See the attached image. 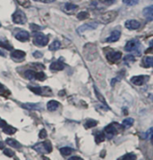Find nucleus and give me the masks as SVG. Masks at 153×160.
I'll return each instance as SVG.
<instances>
[{
	"instance_id": "nucleus-1",
	"label": "nucleus",
	"mask_w": 153,
	"mask_h": 160,
	"mask_svg": "<svg viewBox=\"0 0 153 160\" xmlns=\"http://www.w3.org/2000/svg\"><path fill=\"white\" fill-rule=\"evenodd\" d=\"M104 130H105V132L109 136H110L109 138H112V136L118 133L119 132H122L124 130V127L122 124H119L117 122H112V123L109 124Z\"/></svg>"
},
{
	"instance_id": "nucleus-2",
	"label": "nucleus",
	"mask_w": 153,
	"mask_h": 160,
	"mask_svg": "<svg viewBox=\"0 0 153 160\" xmlns=\"http://www.w3.org/2000/svg\"><path fill=\"white\" fill-rule=\"evenodd\" d=\"M33 43L38 47H45L48 43V37H47L45 34L41 33V32H37L34 35Z\"/></svg>"
},
{
	"instance_id": "nucleus-3",
	"label": "nucleus",
	"mask_w": 153,
	"mask_h": 160,
	"mask_svg": "<svg viewBox=\"0 0 153 160\" xmlns=\"http://www.w3.org/2000/svg\"><path fill=\"white\" fill-rule=\"evenodd\" d=\"M13 22L16 24H24L27 22V17L26 14L21 10H17L16 12L13 13Z\"/></svg>"
},
{
	"instance_id": "nucleus-4",
	"label": "nucleus",
	"mask_w": 153,
	"mask_h": 160,
	"mask_svg": "<svg viewBox=\"0 0 153 160\" xmlns=\"http://www.w3.org/2000/svg\"><path fill=\"white\" fill-rule=\"evenodd\" d=\"M117 14L118 13L116 11H109V12L102 14L99 18V21L103 23H109V22L115 21V18L117 17Z\"/></svg>"
},
{
	"instance_id": "nucleus-5",
	"label": "nucleus",
	"mask_w": 153,
	"mask_h": 160,
	"mask_svg": "<svg viewBox=\"0 0 153 160\" xmlns=\"http://www.w3.org/2000/svg\"><path fill=\"white\" fill-rule=\"evenodd\" d=\"M97 27H98V23H96L94 22H89V23H85V24H83V25L80 26V27L77 29V32L81 34V33L86 32V31H92V30H95Z\"/></svg>"
},
{
	"instance_id": "nucleus-6",
	"label": "nucleus",
	"mask_w": 153,
	"mask_h": 160,
	"mask_svg": "<svg viewBox=\"0 0 153 160\" xmlns=\"http://www.w3.org/2000/svg\"><path fill=\"white\" fill-rule=\"evenodd\" d=\"M122 58V53L121 52H117V51H113V52H109V54L107 55V58L109 60V62L111 63H115V62H117L119 61Z\"/></svg>"
},
{
	"instance_id": "nucleus-7",
	"label": "nucleus",
	"mask_w": 153,
	"mask_h": 160,
	"mask_svg": "<svg viewBox=\"0 0 153 160\" xmlns=\"http://www.w3.org/2000/svg\"><path fill=\"white\" fill-rule=\"evenodd\" d=\"M125 28H127L128 30H137L139 29L140 26V23L139 21L137 20H128L125 23Z\"/></svg>"
},
{
	"instance_id": "nucleus-8",
	"label": "nucleus",
	"mask_w": 153,
	"mask_h": 160,
	"mask_svg": "<svg viewBox=\"0 0 153 160\" xmlns=\"http://www.w3.org/2000/svg\"><path fill=\"white\" fill-rule=\"evenodd\" d=\"M26 54L24 51H22V50H14L12 52L11 54V57L13 58L14 61H17V62H21L23 61L24 58H25Z\"/></svg>"
},
{
	"instance_id": "nucleus-9",
	"label": "nucleus",
	"mask_w": 153,
	"mask_h": 160,
	"mask_svg": "<svg viewBox=\"0 0 153 160\" xmlns=\"http://www.w3.org/2000/svg\"><path fill=\"white\" fill-rule=\"evenodd\" d=\"M139 41L136 40V39H133V40H130L126 43V45L125 47V49L126 51H134V50H137V48L139 47Z\"/></svg>"
},
{
	"instance_id": "nucleus-10",
	"label": "nucleus",
	"mask_w": 153,
	"mask_h": 160,
	"mask_svg": "<svg viewBox=\"0 0 153 160\" xmlns=\"http://www.w3.org/2000/svg\"><path fill=\"white\" fill-rule=\"evenodd\" d=\"M15 38L18 39L22 42H24V41H27L29 40L30 38V33L26 31H20L16 35H15Z\"/></svg>"
},
{
	"instance_id": "nucleus-11",
	"label": "nucleus",
	"mask_w": 153,
	"mask_h": 160,
	"mask_svg": "<svg viewBox=\"0 0 153 160\" xmlns=\"http://www.w3.org/2000/svg\"><path fill=\"white\" fill-rule=\"evenodd\" d=\"M148 76H143V75H139V76H134L131 78V82L137 86H140L146 82L145 79H148Z\"/></svg>"
},
{
	"instance_id": "nucleus-12",
	"label": "nucleus",
	"mask_w": 153,
	"mask_h": 160,
	"mask_svg": "<svg viewBox=\"0 0 153 160\" xmlns=\"http://www.w3.org/2000/svg\"><path fill=\"white\" fill-rule=\"evenodd\" d=\"M144 17L148 20L149 22H151L153 20V7H148L144 8V10L142 11Z\"/></svg>"
},
{
	"instance_id": "nucleus-13",
	"label": "nucleus",
	"mask_w": 153,
	"mask_h": 160,
	"mask_svg": "<svg viewBox=\"0 0 153 160\" xmlns=\"http://www.w3.org/2000/svg\"><path fill=\"white\" fill-rule=\"evenodd\" d=\"M23 108L28 110H41L42 105L41 104H34V103H26L23 105Z\"/></svg>"
},
{
	"instance_id": "nucleus-14",
	"label": "nucleus",
	"mask_w": 153,
	"mask_h": 160,
	"mask_svg": "<svg viewBox=\"0 0 153 160\" xmlns=\"http://www.w3.org/2000/svg\"><path fill=\"white\" fill-rule=\"evenodd\" d=\"M120 36H121V32L117 31V30H115V31L111 32L110 36L107 38V41L108 42H115L120 38Z\"/></svg>"
},
{
	"instance_id": "nucleus-15",
	"label": "nucleus",
	"mask_w": 153,
	"mask_h": 160,
	"mask_svg": "<svg viewBox=\"0 0 153 160\" xmlns=\"http://www.w3.org/2000/svg\"><path fill=\"white\" fill-rule=\"evenodd\" d=\"M64 68V64L60 62V61H56V62H53L50 64V70L52 71H61L63 70Z\"/></svg>"
},
{
	"instance_id": "nucleus-16",
	"label": "nucleus",
	"mask_w": 153,
	"mask_h": 160,
	"mask_svg": "<svg viewBox=\"0 0 153 160\" xmlns=\"http://www.w3.org/2000/svg\"><path fill=\"white\" fill-rule=\"evenodd\" d=\"M58 107H59V103L57 101V100H51L48 103V105H47V108L48 111H56L57 109L58 108Z\"/></svg>"
},
{
	"instance_id": "nucleus-17",
	"label": "nucleus",
	"mask_w": 153,
	"mask_h": 160,
	"mask_svg": "<svg viewBox=\"0 0 153 160\" xmlns=\"http://www.w3.org/2000/svg\"><path fill=\"white\" fill-rule=\"evenodd\" d=\"M64 8L65 12H67L68 13H72L78 8V6L74 5V4H71V3H66V4H64Z\"/></svg>"
},
{
	"instance_id": "nucleus-18",
	"label": "nucleus",
	"mask_w": 153,
	"mask_h": 160,
	"mask_svg": "<svg viewBox=\"0 0 153 160\" xmlns=\"http://www.w3.org/2000/svg\"><path fill=\"white\" fill-rule=\"evenodd\" d=\"M6 142H7V144H8L9 146L15 148H22V145L20 144L18 141L13 140V139H11V138L7 139V140H6Z\"/></svg>"
},
{
	"instance_id": "nucleus-19",
	"label": "nucleus",
	"mask_w": 153,
	"mask_h": 160,
	"mask_svg": "<svg viewBox=\"0 0 153 160\" xmlns=\"http://www.w3.org/2000/svg\"><path fill=\"white\" fill-rule=\"evenodd\" d=\"M2 129H3V132H4L5 133H7V134L12 135L16 132V129L14 128V127H13V126L8 125V124H7L6 126H4Z\"/></svg>"
},
{
	"instance_id": "nucleus-20",
	"label": "nucleus",
	"mask_w": 153,
	"mask_h": 160,
	"mask_svg": "<svg viewBox=\"0 0 153 160\" xmlns=\"http://www.w3.org/2000/svg\"><path fill=\"white\" fill-rule=\"evenodd\" d=\"M33 149H35L37 152L38 153H46L47 151H46V149H45L44 145H43V142H41V143H37L36 145H34L33 147H32Z\"/></svg>"
},
{
	"instance_id": "nucleus-21",
	"label": "nucleus",
	"mask_w": 153,
	"mask_h": 160,
	"mask_svg": "<svg viewBox=\"0 0 153 160\" xmlns=\"http://www.w3.org/2000/svg\"><path fill=\"white\" fill-rule=\"evenodd\" d=\"M134 118H126L125 119L123 122H122V125L124 128H130L133 124H134Z\"/></svg>"
},
{
	"instance_id": "nucleus-22",
	"label": "nucleus",
	"mask_w": 153,
	"mask_h": 160,
	"mask_svg": "<svg viewBox=\"0 0 153 160\" xmlns=\"http://www.w3.org/2000/svg\"><path fill=\"white\" fill-rule=\"evenodd\" d=\"M61 48V43H60V41H58V40H55V41H53L52 43L49 46V50L51 51H55V50H58Z\"/></svg>"
},
{
	"instance_id": "nucleus-23",
	"label": "nucleus",
	"mask_w": 153,
	"mask_h": 160,
	"mask_svg": "<svg viewBox=\"0 0 153 160\" xmlns=\"http://www.w3.org/2000/svg\"><path fill=\"white\" fill-rule=\"evenodd\" d=\"M35 74H36V72L32 70H28L25 72L24 77H25L26 79L30 80V81H32V80H35Z\"/></svg>"
},
{
	"instance_id": "nucleus-24",
	"label": "nucleus",
	"mask_w": 153,
	"mask_h": 160,
	"mask_svg": "<svg viewBox=\"0 0 153 160\" xmlns=\"http://www.w3.org/2000/svg\"><path fill=\"white\" fill-rule=\"evenodd\" d=\"M73 151H74V149L69 147H64L60 148V152H61V154H62L63 156H65V157L71 155V154L73 153Z\"/></svg>"
},
{
	"instance_id": "nucleus-25",
	"label": "nucleus",
	"mask_w": 153,
	"mask_h": 160,
	"mask_svg": "<svg viewBox=\"0 0 153 160\" xmlns=\"http://www.w3.org/2000/svg\"><path fill=\"white\" fill-rule=\"evenodd\" d=\"M143 63L146 67H151L153 64V59L151 57H146L143 58Z\"/></svg>"
},
{
	"instance_id": "nucleus-26",
	"label": "nucleus",
	"mask_w": 153,
	"mask_h": 160,
	"mask_svg": "<svg viewBox=\"0 0 153 160\" xmlns=\"http://www.w3.org/2000/svg\"><path fill=\"white\" fill-rule=\"evenodd\" d=\"M17 3L19 4L21 7L28 8L31 7V1L30 0H17Z\"/></svg>"
},
{
	"instance_id": "nucleus-27",
	"label": "nucleus",
	"mask_w": 153,
	"mask_h": 160,
	"mask_svg": "<svg viewBox=\"0 0 153 160\" xmlns=\"http://www.w3.org/2000/svg\"><path fill=\"white\" fill-rule=\"evenodd\" d=\"M151 137H152V128L149 129L146 132H144V133H141V138H142V139L149 140V139H150Z\"/></svg>"
},
{
	"instance_id": "nucleus-28",
	"label": "nucleus",
	"mask_w": 153,
	"mask_h": 160,
	"mask_svg": "<svg viewBox=\"0 0 153 160\" xmlns=\"http://www.w3.org/2000/svg\"><path fill=\"white\" fill-rule=\"evenodd\" d=\"M97 121L95 120H92V119H89V120H87L86 122H85V128H92L97 125Z\"/></svg>"
},
{
	"instance_id": "nucleus-29",
	"label": "nucleus",
	"mask_w": 153,
	"mask_h": 160,
	"mask_svg": "<svg viewBox=\"0 0 153 160\" xmlns=\"http://www.w3.org/2000/svg\"><path fill=\"white\" fill-rule=\"evenodd\" d=\"M29 90H32V92H34V93L37 94V95H39V94L42 92L41 88L38 87V86H29Z\"/></svg>"
},
{
	"instance_id": "nucleus-30",
	"label": "nucleus",
	"mask_w": 153,
	"mask_h": 160,
	"mask_svg": "<svg viewBox=\"0 0 153 160\" xmlns=\"http://www.w3.org/2000/svg\"><path fill=\"white\" fill-rule=\"evenodd\" d=\"M105 141V134L103 133V132H100V133H98V134L96 135L95 137V141L96 143H101L102 141Z\"/></svg>"
},
{
	"instance_id": "nucleus-31",
	"label": "nucleus",
	"mask_w": 153,
	"mask_h": 160,
	"mask_svg": "<svg viewBox=\"0 0 153 160\" xmlns=\"http://www.w3.org/2000/svg\"><path fill=\"white\" fill-rule=\"evenodd\" d=\"M89 16V13H87V12H85V11H83V12H80V13L77 14V18H78L79 20H81V21L87 19Z\"/></svg>"
},
{
	"instance_id": "nucleus-32",
	"label": "nucleus",
	"mask_w": 153,
	"mask_h": 160,
	"mask_svg": "<svg viewBox=\"0 0 153 160\" xmlns=\"http://www.w3.org/2000/svg\"><path fill=\"white\" fill-rule=\"evenodd\" d=\"M137 157L134 153H127L123 157V160H136Z\"/></svg>"
},
{
	"instance_id": "nucleus-33",
	"label": "nucleus",
	"mask_w": 153,
	"mask_h": 160,
	"mask_svg": "<svg viewBox=\"0 0 153 160\" xmlns=\"http://www.w3.org/2000/svg\"><path fill=\"white\" fill-rule=\"evenodd\" d=\"M43 145H44L45 149L47 151V153H50L52 151V145H51V142L49 141H45L43 142Z\"/></svg>"
},
{
	"instance_id": "nucleus-34",
	"label": "nucleus",
	"mask_w": 153,
	"mask_h": 160,
	"mask_svg": "<svg viewBox=\"0 0 153 160\" xmlns=\"http://www.w3.org/2000/svg\"><path fill=\"white\" fill-rule=\"evenodd\" d=\"M45 79H46V74H45L44 72H36V74H35V80H38V81H44Z\"/></svg>"
},
{
	"instance_id": "nucleus-35",
	"label": "nucleus",
	"mask_w": 153,
	"mask_h": 160,
	"mask_svg": "<svg viewBox=\"0 0 153 160\" xmlns=\"http://www.w3.org/2000/svg\"><path fill=\"white\" fill-rule=\"evenodd\" d=\"M94 90H95L96 96L98 97V98L99 99V101L103 103V104H104V105H105L106 107H108V106H107V103H106V100H105V98H103V97H102L101 95H100V93L99 92V90H98V89H97V88H96V87H95V88H94Z\"/></svg>"
},
{
	"instance_id": "nucleus-36",
	"label": "nucleus",
	"mask_w": 153,
	"mask_h": 160,
	"mask_svg": "<svg viewBox=\"0 0 153 160\" xmlns=\"http://www.w3.org/2000/svg\"><path fill=\"white\" fill-rule=\"evenodd\" d=\"M139 2V0H123V3L127 5V6H130V7H133V6H135L137 5Z\"/></svg>"
},
{
	"instance_id": "nucleus-37",
	"label": "nucleus",
	"mask_w": 153,
	"mask_h": 160,
	"mask_svg": "<svg viewBox=\"0 0 153 160\" xmlns=\"http://www.w3.org/2000/svg\"><path fill=\"white\" fill-rule=\"evenodd\" d=\"M0 47L3 48H6L7 50H11L13 49V47L12 45H10L8 42H4V41H0Z\"/></svg>"
},
{
	"instance_id": "nucleus-38",
	"label": "nucleus",
	"mask_w": 153,
	"mask_h": 160,
	"mask_svg": "<svg viewBox=\"0 0 153 160\" xmlns=\"http://www.w3.org/2000/svg\"><path fill=\"white\" fill-rule=\"evenodd\" d=\"M4 154L7 156V157H9V158H12L14 156V152H13L12 149H10V148H5L4 149Z\"/></svg>"
},
{
	"instance_id": "nucleus-39",
	"label": "nucleus",
	"mask_w": 153,
	"mask_h": 160,
	"mask_svg": "<svg viewBox=\"0 0 153 160\" xmlns=\"http://www.w3.org/2000/svg\"><path fill=\"white\" fill-rule=\"evenodd\" d=\"M99 2L106 6H111L115 3V0H99Z\"/></svg>"
},
{
	"instance_id": "nucleus-40",
	"label": "nucleus",
	"mask_w": 153,
	"mask_h": 160,
	"mask_svg": "<svg viewBox=\"0 0 153 160\" xmlns=\"http://www.w3.org/2000/svg\"><path fill=\"white\" fill-rule=\"evenodd\" d=\"M47 132H46V130L45 129H42L40 132H39V133H38V136H39V138L40 139H45L46 137H47Z\"/></svg>"
},
{
	"instance_id": "nucleus-41",
	"label": "nucleus",
	"mask_w": 153,
	"mask_h": 160,
	"mask_svg": "<svg viewBox=\"0 0 153 160\" xmlns=\"http://www.w3.org/2000/svg\"><path fill=\"white\" fill-rule=\"evenodd\" d=\"M30 28L32 29V31H34V32H38V30H40V29H42L40 26L36 25V24H34V23H32L31 25H30Z\"/></svg>"
},
{
	"instance_id": "nucleus-42",
	"label": "nucleus",
	"mask_w": 153,
	"mask_h": 160,
	"mask_svg": "<svg viewBox=\"0 0 153 160\" xmlns=\"http://www.w3.org/2000/svg\"><path fill=\"white\" fill-rule=\"evenodd\" d=\"M33 57L36 58H40L43 57V54L39 51H35L34 53H33Z\"/></svg>"
},
{
	"instance_id": "nucleus-43",
	"label": "nucleus",
	"mask_w": 153,
	"mask_h": 160,
	"mask_svg": "<svg viewBox=\"0 0 153 160\" xmlns=\"http://www.w3.org/2000/svg\"><path fill=\"white\" fill-rule=\"evenodd\" d=\"M134 62V56H127V57H125V62Z\"/></svg>"
},
{
	"instance_id": "nucleus-44",
	"label": "nucleus",
	"mask_w": 153,
	"mask_h": 160,
	"mask_svg": "<svg viewBox=\"0 0 153 160\" xmlns=\"http://www.w3.org/2000/svg\"><path fill=\"white\" fill-rule=\"evenodd\" d=\"M37 2H41V3H47V4H49V3H53L55 2L56 0H35Z\"/></svg>"
},
{
	"instance_id": "nucleus-45",
	"label": "nucleus",
	"mask_w": 153,
	"mask_h": 160,
	"mask_svg": "<svg viewBox=\"0 0 153 160\" xmlns=\"http://www.w3.org/2000/svg\"><path fill=\"white\" fill-rule=\"evenodd\" d=\"M68 160H83L82 158L80 157H77V156H74V157H72L70 158H68Z\"/></svg>"
},
{
	"instance_id": "nucleus-46",
	"label": "nucleus",
	"mask_w": 153,
	"mask_h": 160,
	"mask_svg": "<svg viewBox=\"0 0 153 160\" xmlns=\"http://www.w3.org/2000/svg\"><path fill=\"white\" fill-rule=\"evenodd\" d=\"M7 124V123L5 122V121H3V120H0V127H1V128H3L4 126H6Z\"/></svg>"
},
{
	"instance_id": "nucleus-47",
	"label": "nucleus",
	"mask_w": 153,
	"mask_h": 160,
	"mask_svg": "<svg viewBox=\"0 0 153 160\" xmlns=\"http://www.w3.org/2000/svg\"><path fill=\"white\" fill-rule=\"evenodd\" d=\"M5 91V86L2 83H0V92H3Z\"/></svg>"
},
{
	"instance_id": "nucleus-48",
	"label": "nucleus",
	"mask_w": 153,
	"mask_h": 160,
	"mask_svg": "<svg viewBox=\"0 0 153 160\" xmlns=\"http://www.w3.org/2000/svg\"><path fill=\"white\" fill-rule=\"evenodd\" d=\"M64 90H63V91H59V96H64Z\"/></svg>"
},
{
	"instance_id": "nucleus-49",
	"label": "nucleus",
	"mask_w": 153,
	"mask_h": 160,
	"mask_svg": "<svg viewBox=\"0 0 153 160\" xmlns=\"http://www.w3.org/2000/svg\"><path fill=\"white\" fill-rule=\"evenodd\" d=\"M0 148H1V149H3V148H4V143H3V142H1V141H0Z\"/></svg>"
},
{
	"instance_id": "nucleus-50",
	"label": "nucleus",
	"mask_w": 153,
	"mask_h": 160,
	"mask_svg": "<svg viewBox=\"0 0 153 160\" xmlns=\"http://www.w3.org/2000/svg\"><path fill=\"white\" fill-rule=\"evenodd\" d=\"M0 56H2V57H6V54H5L4 52H1V50H0Z\"/></svg>"
},
{
	"instance_id": "nucleus-51",
	"label": "nucleus",
	"mask_w": 153,
	"mask_h": 160,
	"mask_svg": "<svg viewBox=\"0 0 153 160\" xmlns=\"http://www.w3.org/2000/svg\"><path fill=\"white\" fill-rule=\"evenodd\" d=\"M1 26H2V25H1V23H0V27H1Z\"/></svg>"
}]
</instances>
